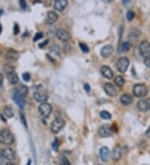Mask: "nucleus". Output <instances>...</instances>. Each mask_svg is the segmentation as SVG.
<instances>
[{
    "label": "nucleus",
    "mask_w": 150,
    "mask_h": 165,
    "mask_svg": "<svg viewBox=\"0 0 150 165\" xmlns=\"http://www.w3.org/2000/svg\"><path fill=\"white\" fill-rule=\"evenodd\" d=\"M13 143V137L12 133L7 129L0 131V144L9 145Z\"/></svg>",
    "instance_id": "f257e3e1"
},
{
    "label": "nucleus",
    "mask_w": 150,
    "mask_h": 165,
    "mask_svg": "<svg viewBox=\"0 0 150 165\" xmlns=\"http://www.w3.org/2000/svg\"><path fill=\"white\" fill-rule=\"evenodd\" d=\"M133 94L137 98H144L148 94L147 86L144 83H138L133 86Z\"/></svg>",
    "instance_id": "f03ea898"
},
{
    "label": "nucleus",
    "mask_w": 150,
    "mask_h": 165,
    "mask_svg": "<svg viewBox=\"0 0 150 165\" xmlns=\"http://www.w3.org/2000/svg\"><path fill=\"white\" fill-rule=\"evenodd\" d=\"M65 125V122L64 120L61 118H55L54 120L52 122L51 124V131L53 132V133H58L59 132L61 131L63 128L64 127Z\"/></svg>",
    "instance_id": "7ed1b4c3"
},
{
    "label": "nucleus",
    "mask_w": 150,
    "mask_h": 165,
    "mask_svg": "<svg viewBox=\"0 0 150 165\" xmlns=\"http://www.w3.org/2000/svg\"><path fill=\"white\" fill-rule=\"evenodd\" d=\"M129 66V60L125 57L120 58L117 62V68L120 73H125Z\"/></svg>",
    "instance_id": "20e7f679"
},
{
    "label": "nucleus",
    "mask_w": 150,
    "mask_h": 165,
    "mask_svg": "<svg viewBox=\"0 0 150 165\" xmlns=\"http://www.w3.org/2000/svg\"><path fill=\"white\" fill-rule=\"evenodd\" d=\"M38 111L40 113V114L43 117H48L52 112V106L50 105L49 103H41L39 107H38Z\"/></svg>",
    "instance_id": "39448f33"
},
{
    "label": "nucleus",
    "mask_w": 150,
    "mask_h": 165,
    "mask_svg": "<svg viewBox=\"0 0 150 165\" xmlns=\"http://www.w3.org/2000/svg\"><path fill=\"white\" fill-rule=\"evenodd\" d=\"M139 52L144 58L150 56V44L148 41H143L139 45Z\"/></svg>",
    "instance_id": "423d86ee"
},
{
    "label": "nucleus",
    "mask_w": 150,
    "mask_h": 165,
    "mask_svg": "<svg viewBox=\"0 0 150 165\" xmlns=\"http://www.w3.org/2000/svg\"><path fill=\"white\" fill-rule=\"evenodd\" d=\"M113 131L111 129V127L108 125V124H104L102 125L101 127L98 129V134H99L102 138H109L112 135Z\"/></svg>",
    "instance_id": "0eeeda50"
},
{
    "label": "nucleus",
    "mask_w": 150,
    "mask_h": 165,
    "mask_svg": "<svg viewBox=\"0 0 150 165\" xmlns=\"http://www.w3.org/2000/svg\"><path fill=\"white\" fill-rule=\"evenodd\" d=\"M33 98L37 102L40 103H46L48 100V95L47 94L45 93L43 90H40V91H37L33 94Z\"/></svg>",
    "instance_id": "6e6552de"
},
{
    "label": "nucleus",
    "mask_w": 150,
    "mask_h": 165,
    "mask_svg": "<svg viewBox=\"0 0 150 165\" xmlns=\"http://www.w3.org/2000/svg\"><path fill=\"white\" fill-rule=\"evenodd\" d=\"M56 36L60 41L63 42L68 41L71 38L70 34H69L66 30L63 29H59L57 30Z\"/></svg>",
    "instance_id": "1a4fd4ad"
},
{
    "label": "nucleus",
    "mask_w": 150,
    "mask_h": 165,
    "mask_svg": "<svg viewBox=\"0 0 150 165\" xmlns=\"http://www.w3.org/2000/svg\"><path fill=\"white\" fill-rule=\"evenodd\" d=\"M150 99H141L140 101H138L137 103V107L139 111H141L143 113L147 112L148 109H149L150 107Z\"/></svg>",
    "instance_id": "9d476101"
},
{
    "label": "nucleus",
    "mask_w": 150,
    "mask_h": 165,
    "mask_svg": "<svg viewBox=\"0 0 150 165\" xmlns=\"http://www.w3.org/2000/svg\"><path fill=\"white\" fill-rule=\"evenodd\" d=\"M104 91L110 97H115L117 95V89L114 87V85L110 83V82H107L104 85Z\"/></svg>",
    "instance_id": "9b49d317"
},
{
    "label": "nucleus",
    "mask_w": 150,
    "mask_h": 165,
    "mask_svg": "<svg viewBox=\"0 0 150 165\" xmlns=\"http://www.w3.org/2000/svg\"><path fill=\"white\" fill-rule=\"evenodd\" d=\"M1 153L3 154V156L5 159H9V160H13V159H15V152L11 148H3L2 151H1Z\"/></svg>",
    "instance_id": "f8f14e48"
},
{
    "label": "nucleus",
    "mask_w": 150,
    "mask_h": 165,
    "mask_svg": "<svg viewBox=\"0 0 150 165\" xmlns=\"http://www.w3.org/2000/svg\"><path fill=\"white\" fill-rule=\"evenodd\" d=\"M113 53V48L110 44L105 45L101 49V56L103 57V59H107V58L110 57Z\"/></svg>",
    "instance_id": "ddd939ff"
},
{
    "label": "nucleus",
    "mask_w": 150,
    "mask_h": 165,
    "mask_svg": "<svg viewBox=\"0 0 150 165\" xmlns=\"http://www.w3.org/2000/svg\"><path fill=\"white\" fill-rule=\"evenodd\" d=\"M100 159L103 162H108L110 159V151H109L108 147H103L101 148L99 152Z\"/></svg>",
    "instance_id": "4468645a"
},
{
    "label": "nucleus",
    "mask_w": 150,
    "mask_h": 165,
    "mask_svg": "<svg viewBox=\"0 0 150 165\" xmlns=\"http://www.w3.org/2000/svg\"><path fill=\"white\" fill-rule=\"evenodd\" d=\"M122 157V148L120 146H115L112 153V159L113 162H118L119 161Z\"/></svg>",
    "instance_id": "2eb2a0df"
},
{
    "label": "nucleus",
    "mask_w": 150,
    "mask_h": 165,
    "mask_svg": "<svg viewBox=\"0 0 150 165\" xmlns=\"http://www.w3.org/2000/svg\"><path fill=\"white\" fill-rule=\"evenodd\" d=\"M68 6V0H55L54 2V9L62 12Z\"/></svg>",
    "instance_id": "dca6fc26"
},
{
    "label": "nucleus",
    "mask_w": 150,
    "mask_h": 165,
    "mask_svg": "<svg viewBox=\"0 0 150 165\" xmlns=\"http://www.w3.org/2000/svg\"><path fill=\"white\" fill-rule=\"evenodd\" d=\"M101 74L103 77H105L108 79H112L113 78V73L109 66H103L101 68Z\"/></svg>",
    "instance_id": "f3484780"
},
{
    "label": "nucleus",
    "mask_w": 150,
    "mask_h": 165,
    "mask_svg": "<svg viewBox=\"0 0 150 165\" xmlns=\"http://www.w3.org/2000/svg\"><path fill=\"white\" fill-rule=\"evenodd\" d=\"M13 100H14V102L18 107L24 108V105H25V100H24V96H22L18 93H15L13 96Z\"/></svg>",
    "instance_id": "a211bd4d"
},
{
    "label": "nucleus",
    "mask_w": 150,
    "mask_h": 165,
    "mask_svg": "<svg viewBox=\"0 0 150 165\" xmlns=\"http://www.w3.org/2000/svg\"><path fill=\"white\" fill-rule=\"evenodd\" d=\"M7 78H8L9 82H10L11 84H13V85H15V84H17L18 82V77L14 71H12V72L8 73V74H7Z\"/></svg>",
    "instance_id": "6ab92c4d"
},
{
    "label": "nucleus",
    "mask_w": 150,
    "mask_h": 165,
    "mask_svg": "<svg viewBox=\"0 0 150 165\" xmlns=\"http://www.w3.org/2000/svg\"><path fill=\"white\" fill-rule=\"evenodd\" d=\"M59 16L56 13L53 12V11H49L48 13L47 14V22L48 24H54L57 20H58Z\"/></svg>",
    "instance_id": "aec40b11"
},
{
    "label": "nucleus",
    "mask_w": 150,
    "mask_h": 165,
    "mask_svg": "<svg viewBox=\"0 0 150 165\" xmlns=\"http://www.w3.org/2000/svg\"><path fill=\"white\" fill-rule=\"evenodd\" d=\"M6 59H8L9 61H10V62L16 61V60L18 59V53L15 50H13V49H10V50L8 51V53H6Z\"/></svg>",
    "instance_id": "412c9836"
},
{
    "label": "nucleus",
    "mask_w": 150,
    "mask_h": 165,
    "mask_svg": "<svg viewBox=\"0 0 150 165\" xmlns=\"http://www.w3.org/2000/svg\"><path fill=\"white\" fill-rule=\"evenodd\" d=\"M120 102L124 105H129L133 103V98L129 94H123L120 97Z\"/></svg>",
    "instance_id": "4be33fe9"
},
{
    "label": "nucleus",
    "mask_w": 150,
    "mask_h": 165,
    "mask_svg": "<svg viewBox=\"0 0 150 165\" xmlns=\"http://www.w3.org/2000/svg\"><path fill=\"white\" fill-rule=\"evenodd\" d=\"M16 93H18L22 96H24L25 97L27 94H28V93H29V89H28V87H26L25 85H20L18 87V89H17V91Z\"/></svg>",
    "instance_id": "5701e85b"
},
{
    "label": "nucleus",
    "mask_w": 150,
    "mask_h": 165,
    "mask_svg": "<svg viewBox=\"0 0 150 165\" xmlns=\"http://www.w3.org/2000/svg\"><path fill=\"white\" fill-rule=\"evenodd\" d=\"M114 82L116 83V85L118 86V87H123L124 85V82H125V80L123 78V76L121 75H118L114 79Z\"/></svg>",
    "instance_id": "b1692460"
},
{
    "label": "nucleus",
    "mask_w": 150,
    "mask_h": 165,
    "mask_svg": "<svg viewBox=\"0 0 150 165\" xmlns=\"http://www.w3.org/2000/svg\"><path fill=\"white\" fill-rule=\"evenodd\" d=\"M4 114L5 116H7L8 118H11L13 117V111L12 107L10 106H6L4 108Z\"/></svg>",
    "instance_id": "393cba45"
},
{
    "label": "nucleus",
    "mask_w": 150,
    "mask_h": 165,
    "mask_svg": "<svg viewBox=\"0 0 150 165\" xmlns=\"http://www.w3.org/2000/svg\"><path fill=\"white\" fill-rule=\"evenodd\" d=\"M139 35H140V31L137 29H133L131 30L129 34L130 38H135V39L139 38Z\"/></svg>",
    "instance_id": "a878e982"
},
{
    "label": "nucleus",
    "mask_w": 150,
    "mask_h": 165,
    "mask_svg": "<svg viewBox=\"0 0 150 165\" xmlns=\"http://www.w3.org/2000/svg\"><path fill=\"white\" fill-rule=\"evenodd\" d=\"M130 48H131V44H130V43H129V42H124L122 44V45H121V49H122V52H124V53L129 52Z\"/></svg>",
    "instance_id": "bb28decb"
},
{
    "label": "nucleus",
    "mask_w": 150,
    "mask_h": 165,
    "mask_svg": "<svg viewBox=\"0 0 150 165\" xmlns=\"http://www.w3.org/2000/svg\"><path fill=\"white\" fill-rule=\"evenodd\" d=\"M59 165H71V163L67 157L61 156L59 159Z\"/></svg>",
    "instance_id": "cd10ccee"
},
{
    "label": "nucleus",
    "mask_w": 150,
    "mask_h": 165,
    "mask_svg": "<svg viewBox=\"0 0 150 165\" xmlns=\"http://www.w3.org/2000/svg\"><path fill=\"white\" fill-rule=\"evenodd\" d=\"M100 117H101V118H103V119L109 120V119L111 118V114L108 111H102V112L100 113Z\"/></svg>",
    "instance_id": "c85d7f7f"
},
{
    "label": "nucleus",
    "mask_w": 150,
    "mask_h": 165,
    "mask_svg": "<svg viewBox=\"0 0 150 165\" xmlns=\"http://www.w3.org/2000/svg\"><path fill=\"white\" fill-rule=\"evenodd\" d=\"M134 16H135V13H134V12L132 11V10L128 11V13H127V14H126L127 19H128L129 21H132L133 19V18H134Z\"/></svg>",
    "instance_id": "c756f323"
},
{
    "label": "nucleus",
    "mask_w": 150,
    "mask_h": 165,
    "mask_svg": "<svg viewBox=\"0 0 150 165\" xmlns=\"http://www.w3.org/2000/svg\"><path fill=\"white\" fill-rule=\"evenodd\" d=\"M79 48H80V49H81L83 53H87L89 52V48H88V47L85 44H83V43H80Z\"/></svg>",
    "instance_id": "7c9ffc66"
},
{
    "label": "nucleus",
    "mask_w": 150,
    "mask_h": 165,
    "mask_svg": "<svg viewBox=\"0 0 150 165\" xmlns=\"http://www.w3.org/2000/svg\"><path fill=\"white\" fill-rule=\"evenodd\" d=\"M52 148L53 149V151L55 152H58L59 151V144H58V140L55 139L53 143H52Z\"/></svg>",
    "instance_id": "2f4dec72"
},
{
    "label": "nucleus",
    "mask_w": 150,
    "mask_h": 165,
    "mask_svg": "<svg viewBox=\"0 0 150 165\" xmlns=\"http://www.w3.org/2000/svg\"><path fill=\"white\" fill-rule=\"evenodd\" d=\"M43 38V33H37L35 34V36H34V38H33V41L36 42V41H38L39 39H41V38Z\"/></svg>",
    "instance_id": "473e14b6"
},
{
    "label": "nucleus",
    "mask_w": 150,
    "mask_h": 165,
    "mask_svg": "<svg viewBox=\"0 0 150 165\" xmlns=\"http://www.w3.org/2000/svg\"><path fill=\"white\" fill-rule=\"evenodd\" d=\"M30 78H31V77H30L29 73H24V74H23V79H24L25 82H29L30 80Z\"/></svg>",
    "instance_id": "72a5a7b5"
},
{
    "label": "nucleus",
    "mask_w": 150,
    "mask_h": 165,
    "mask_svg": "<svg viewBox=\"0 0 150 165\" xmlns=\"http://www.w3.org/2000/svg\"><path fill=\"white\" fill-rule=\"evenodd\" d=\"M144 64L146 65L147 67L150 68V56L147 57V58H144Z\"/></svg>",
    "instance_id": "f704fd0d"
},
{
    "label": "nucleus",
    "mask_w": 150,
    "mask_h": 165,
    "mask_svg": "<svg viewBox=\"0 0 150 165\" xmlns=\"http://www.w3.org/2000/svg\"><path fill=\"white\" fill-rule=\"evenodd\" d=\"M19 4L23 9H25L27 8V3L25 0H19Z\"/></svg>",
    "instance_id": "c9c22d12"
},
{
    "label": "nucleus",
    "mask_w": 150,
    "mask_h": 165,
    "mask_svg": "<svg viewBox=\"0 0 150 165\" xmlns=\"http://www.w3.org/2000/svg\"><path fill=\"white\" fill-rule=\"evenodd\" d=\"M14 30H13V33H14L15 35H17L18 33H19V27H18V25L17 24H14Z\"/></svg>",
    "instance_id": "e433bc0d"
},
{
    "label": "nucleus",
    "mask_w": 150,
    "mask_h": 165,
    "mask_svg": "<svg viewBox=\"0 0 150 165\" xmlns=\"http://www.w3.org/2000/svg\"><path fill=\"white\" fill-rule=\"evenodd\" d=\"M48 40H45V41L43 42V43H41V44H39V45H38V47L41 48H44V46H46V45L48 44Z\"/></svg>",
    "instance_id": "4c0bfd02"
},
{
    "label": "nucleus",
    "mask_w": 150,
    "mask_h": 165,
    "mask_svg": "<svg viewBox=\"0 0 150 165\" xmlns=\"http://www.w3.org/2000/svg\"><path fill=\"white\" fill-rule=\"evenodd\" d=\"M21 119H22V122H23V124L25 127L27 128V123H26V119L24 118V115L23 113H21Z\"/></svg>",
    "instance_id": "58836bf2"
},
{
    "label": "nucleus",
    "mask_w": 150,
    "mask_h": 165,
    "mask_svg": "<svg viewBox=\"0 0 150 165\" xmlns=\"http://www.w3.org/2000/svg\"><path fill=\"white\" fill-rule=\"evenodd\" d=\"M122 2H123V4H124V5L128 6V5H129L130 3H131V0H122Z\"/></svg>",
    "instance_id": "ea45409f"
},
{
    "label": "nucleus",
    "mask_w": 150,
    "mask_h": 165,
    "mask_svg": "<svg viewBox=\"0 0 150 165\" xmlns=\"http://www.w3.org/2000/svg\"><path fill=\"white\" fill-rule=\"evenodd\" d=\"M83 88H84V89H85L86 92H89L90 91V86L88 85V83H85L84 85H83Z\"/></svg>",
    "instance_id": "a19ab883"
},
{
    "label": "nucleus",
    "mask_w": 150,
    "mask_h": 165,
    "mask_svg": "<svg viewBox=\"0 0 150 165\" xmlns=\"http://www.w3.org/2000/svg\"><path fill=\"white\" fill-rule=\"evenodd\" d=\"M4 159H5V158L3 156V154H2V153H0V164L3 163V162H4Z\"/></svg>",
    "instance_id": "79ce46f5"
},
{
    "label": "nucleus",
    "mask_w": 150,
    "mask_h": 165,
    "mask_svg": "<svg viewBox=\"0 0 150 165\" xmlns=\"http://www.w3.org/2000/svg\"><path fill=\"white\" fill-rule=\"evenodd\" d=\"M146 136H147L148 138H150V127L148 129V130L146 131V133H145Z\"/></svg>",
    "instance_id": "37998d69"
},
{
    "label": "nucleus",
    "mask_w": 150,
    "mask_h": 165,
    "mask_svg": "<svg viewBox=\"0 0 150 165\" xmlns=\"http://www.w3.org/2000/svg\"><path fill=\"white\" fill-rule=\"evenodd\" d=\"M3 75H2V74L0 73V85H2V83H3Z\"/></svg>",
    "instance_id": "c03bdc74"
},
{
    "label": "nucleus",
    "mask_w": 150,
    "mask_h": 165,
    "mask_svg": "<svg viewBox=\"0 0 150 165\" xmlns=\"http://www.w3.org/2000/svg\"><path fill=\"white\" fill-rule=\"evenodd\" d=\"M101 1H103V3H110V2H112L113 0H101Z\"/></svg>",
    "instance_id": "a18cd8bd"
},
{
    "label": "nucleus",
    "mask_w": 150,
    "mask_h": 165,
    "mask_svg": "<svg viewBox=\"0 0 150 165\" xmlns=\"http://www.w3.org/2000/svg\"><path fill=\"white\" fill-rule=\"evenodd\" d=\"M5 165H16V164H14V163H12V162H9V163H7Z\"/></svg>",
    "instance_id": "49530a36"
},
{
    "label": "nucleus",
    "mask_w": 150,
    "mask_h": 165,
    "mask_svg": "<svg viewBox=\"0 0 150 165\" xmlns=\"http://www.w3.org/2000/svg\"><path fill=\"white\" fill-rule=\"evenodd\" d=\"M2 30H3V28H2V25L0 24V33H2Z\"/></svg>",
    "instance_id": "de8ad7c7"
},
{
    "label": "nucleus",
    "mask_w": 150,
    "mask_h": 165,
    "mask_svg": "<svg viewBox=\"0 0 150 165\" xmlns=\"http://www.w3.org/2000/svg\"><path fill=\"white\" fill-rule=\"evenodd\" d=\"M31 164V160H29V162H28V164L27 165H30Z\"/></svg>",
    "instance_id": "09e8293b"
},
{
    "label": "nucleus",
    "mask_w": 150,
    "mask_h": 165,
    "mask_svg": "<svg viewBox=\"0 0 150 165\" xmlns=\"http://www.w3.org/2000/svg\"><path fill=\"white\" fill-rule=\"evenodd\" d=\"M2 13H3V11H2V10H1V11H0V15L2 14Z\"/></svg>",
    "instance_id": "8fccbe9b"
},
{
    "label": "nucleus",
    "mask_w": 150,
    "mask_h": 165,
    "mask_svg": "<svg viewBox=\"0 0 150 165\" xmlns=\"http://www.w3.org/2000/svg\"><path fill=\"white\" fill-rule=\"evenodd\" d=\"M98 165H101V164H98Z\"/></svg>",
    "instance_id": "3c124183"
},
{
    "label": "nucleus",
    "mask_w": 150,
    "mask_h": 165,
    "mask_svg": "<svg viewBox=\"0 0 150 165\" xmlns=\"http://www.w3.org/2000/svg\"><path fill=\"white\" fill-rule=\"evenodd\" d=\"M149 109H150V107H149Z\"/></svg>",
    "instance_id": "603ef678"
}]
</instances>
